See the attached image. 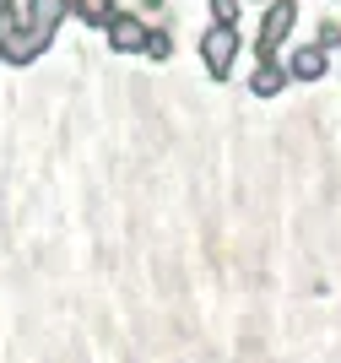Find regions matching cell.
<instances>
[{
  "label": "cell",
  "instance_id": "cell-7",
  "mask_svg": "<svg viewBox=\"0 0 341 363\" xmlns=\"http://www.w3.org/2000/svg\"><path fill=\"white\" fill-rule=\"evenodd\" d=\"M287 82H293V76H287V65H282V60H260V71L250 76V92H255V98H276Z\"/></svg>",
  "mask_w": 341,
  "mask_h": 363
},
{
  "label": "cell",
  "instance_id": "cell-9",
  "mask_svg": "<svg viewBox=\"0 0 341 363\" xmlns=\"http://www.w3.org/2000/svg\"><path fill=\"white\" fill-rule=\"evenodd\" d=\"M320 49H341V22H320V38H314Z\"/></svg>",
  "mask_w": 341,
  "mask_h": 363
},
{
  "label": "cell",
  "instance_id": "cell-3",
  "mask_svg": "<svg viewBox=\"0 0 341 363\" xmlns=\"http://www.w3.org/2000/svg\"><path fill=\"white\" fill-rule=\"evenodd\" d=\"M293 22H298V0H276V6H266V22H260V44H255V55H260V60H276V49L287 44Z\"/></svg>",
  "mask_w": 341,
  "mask_h": 363
},
{
  "label": "cell",
  "instance_id": "cell-6",
  "mask_svg": "<svg viewBox=\"0 0 341 363\" xmlns=\"http://www.w3.org/2000/svg\"><path fill=\"white\" fill-rule=\"evenodd\" d=\"M65 16H71V0H28V16H22V22H28V28H38L44 38H55Z\"/></svg>",
  "mask_w": 341,
  "mask_h": 363
},
{
  "label": "cell",
  "instance_id": "cell-5",
  "mask_svg": "<svg viewBox=\"0 0 341 363\" xmlns=\"http://www.w3.org/2000/svg\"><path fill=\"white\" fill-rule=\"evenodd\" d=\"M287 76H293V82H320V76H330V49L303 44L293 60H287Z\"/></svg>",
  "mask_w": 341,
  "mask_h": 363
},
{
  "label": "cell",
  "instance_id": "cell-2",
  "mask_svg": "<svg viewBox=\"0 0 341 363\" xmlns=\"http://www.w3.org/2000/svg\"><path fill=\"white\" fill-rule=\"evenodd\" d=\"M44 49H49V38L38 28H28L22 16H0V60L28 65V60H38Z\"/></svg>",
  "mask_w": 341,
  "mask_h": 363
},
{
  "label": "cell",
  "instance_id": "cell-10",
  "mask_svg": "<svg viewBox=\"0 0 341 363\" xmlns=\"http://www.w3.org/2000/svg\"><path fill=\"white\" fill-rule=\"evenodd\" d=\"M0 16H16V0H0Z\"/></svg>",
  "mask_w": 341,
  "mask_h": 363
},
{
  "label": "cell",
  "instance_id": "cell-4",
  "mask_svg": "<svg viewBox=\"0 0 341 363\" xmlns=\"http://www.w3.org/2000/svg\"><path fill=\"white\" fill-rule=\"evenodd\" d=\"M104 33H108V49H119V55H141V44H147V16L114 11Z\"/></svg>",
  "mask_w": 341,
  "mask_h": 363
},
{
  "label": "cell",
  "instance_id": "cell-1",
  "mask_svg": "<svg viewBox=\"0 0 341 363\" xmlns=\"http://www.w3.org/2000/svg\"><path fill=\"white\" fill-rule=\"evenodd\" d=\"M238 55H244V38H238V28L211 22V28L201 33V60H206V71L217 76V82H228V76H233Z\"/></svg>",
  "mask_w": 341,
  "mask_h": 363
},
{
  "label": "cell",
  "instance_id": "cell-8",
  "mask_svg": "<svg viewBox=\"0 0 341 363\" xmlns=\"http://www.w3.org/2000/svg\"><path fill=\"white\" fill-rule=\"evenodd\" d=\"M141 55H147V60H168V55H174V38H168L163 28H147V44H141Z\"/></svg>",
  "mask_w": 341,
  "mask_h": 363
}]
</instances>
